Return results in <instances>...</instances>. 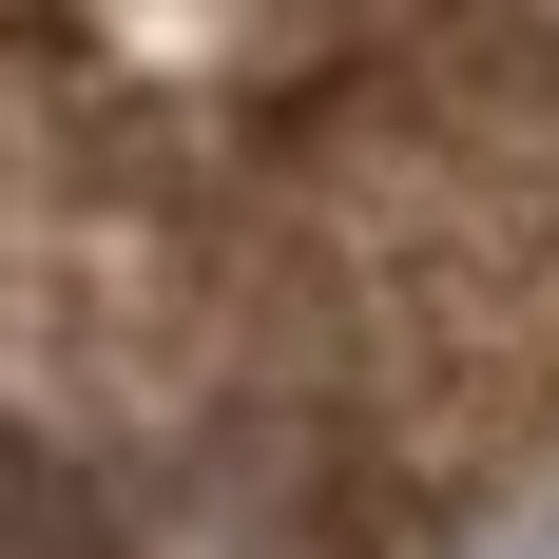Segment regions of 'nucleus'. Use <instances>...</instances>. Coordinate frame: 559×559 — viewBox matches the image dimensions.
Listing matches in <instances>:
<instances>
[{
    "label": "nucleus",
    "instance_id": "2",
    "mask_svg": "<svg viewBox=\"0 0 559 559\" xmlns=\"http://www.w3.org/2000/svg\"><path fill=\"white\" fill-rule=\"evenodd\" d=\"M0 559H135L116 521V463L58 425V405H0Z\"/></svg>",
    "mask_w": 559,
    "mask_h": 559
},
{
    "label": "nucleus",
    "instance_id": "1",
    "mask_svg": "<svg viewBox=\"0 0 559 559\" xmlns=\"http://www.w3.org/2000/svg\"><path fill=\"white\" fill-rule=\"evenodd\" d=\"M97 463H116L135 559H367V521H386V483L347 463V425L251 386V367L155 405V425H116Z\"/></svg>",
    "mask_w": 559,
    "mask_h": 559
}]
</instances>
